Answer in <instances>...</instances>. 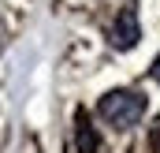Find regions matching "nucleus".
<instances>
[{
    "label": "nucleus",
    "instance_id": "1",
    "mask_svg": "<svg viewBox=\"0 0 160 153\" xmlns=\"http://www.w3.org/2000/svg\"><path fill=\"white\" fill-rule=\"evenodd\" d=\"M97 112H101V119L108 127L127 131V127H134L145 116V93H138V90H112V93L101 97Z\"/></svg>",
    "mask_w": 160,
    "mask_h": 153
},
{
    "label": "nucleus",
    "instance_id": "2",
    "mask_svg": "<svg viewBox=\"0 0 160 153\" xmlns=\"http://www.w3.org/2000/svg\"><path fill=\"white\" fill-rule=\"evenodd\" d=\"M142 38V26H138V11L127 4L119 15H116V23H112V30H108V41H112V49H134Z\"/></svg>",
    "mask_w": 160,
    "mask_h": 153
},
{
    "label": "nucleus",
    "instance_id": "3",
    "mask_svg": "<svg viewBox=\"0 0 160 153\" xmlns=\"http://www.w3.org/2000/svg\"><path fill=\"white\" fill-rule=\"evenodd\" d=\"M75 146H78V153H97V146H101V138H97V131H93L86 112L75 116Z\"/></svg>",
    "mask_w": 160,
    "mask_h": 153
},
{
    "label": "nucleus",
    "instance_id": "4",
    "mask_svg": "<svg viewBox=\"0 0 160 153\" xmlns=\"http://www.w3.org/2000/svg\"><path fill=\"white\" fill-rule=\"evenodd\" d=\"M153 142L160 146V116H157V127H153Z\"/></svg>",
    "mask_w": 160,
    "mask_h": 153
},
{
    "label": "nucleus",
    "instance_id": "5",
    "mask_svg": "<svg viewBox=\"0 0 160 153\" xmlns=\"http://www.w3.org/2000/svg\"><path fill=\"white\" fill-rule=\"evenodd\" d=\"M153 78H157V82H160V56H157V60H153Z\"/></svg>",
    "mask_w": 160,
    "mask_h": 153
}]
</instances>
